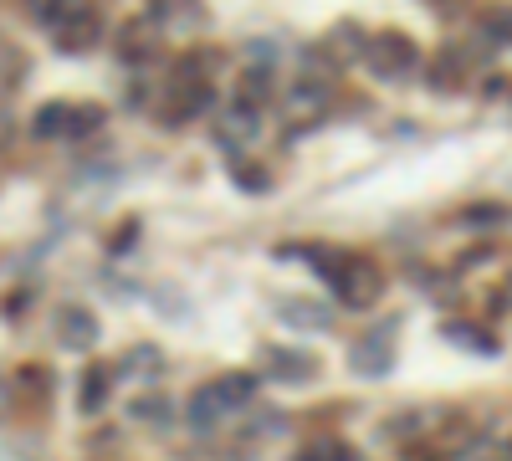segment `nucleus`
<instances>
[{
    "mask_svg": "<svg viewBox=\"0 0 512 461\" xmlns=\"http://www.w3.org/2000/svg\"><path fill=\"white\" fill-rule=\"evenodd\" d=\"M164 410H169L164 400H139V405H134V421H149V426H164Z\"/></svg>",
    "mask_w": 512,
    "mask_h": 461,
    "instance_id": "16",
    "label": "nucleus"
},
{
    "mask_svg": "<svg viewBox=\"0 0 512 461\" xmlns=\"http://www.w3.org/2000/svg\"><path fill=\"white\" fill-rule=\"evenodd\" d=\"M262 364H267L272 380H287V385L313 380V374H318V359H313V354H303V349H282V344H267V349H262Z\"/></svg>",
    "mask_w": 512,
    "mask_h": 461,
    "instance_id": "7",
    "label": "nucleus"
},
{
    "mask_svg": "<svg viewBox=\"0 0 512 461\" xmlns=\"http://www.w3.org/2000/svg\"><path fill=\"white\" fill-rule=\"evenodd\" d=\"M205 98H210V93H205V88H195V82H190V93L180 88V93H175V103H169V113H164V123H180V118H195V113L205 108Z\"/></svg>",
    "mask_w": 512,
    "mask_h": 461,
    "instance_id": "13",
    "label": "nucleus"
},
{
    "mask_svg": "<svg viewBox=\"0 0 512 461\" xmlns=\"http://www.w3.org/2000/svg\"><path fill=\"white\" fill-rule=\"evenodd\" d=\"M446 339L456 344V349H477V354H497V339H482V328H466V323H446Z\"/></svg>",
    "mask_w": 512,
    "mask_h": 461,
    "instance_id": "12",
    "label": "nucleus"
},
{
    "mask_svg": "<svg viewBox=\"0 0 512 461\" xmlns=\"http://www.w3.org/2000/svg\"><path fill=\"white\" fill-rule=\"evenodd\" d=\"M123 369H144L139 380H154V369H159V349H154V344H144V349H128Z\"/></svg>",
    "mask_w": 512,
    "mask_h": 461,
    "instance_id": "15",
    "label": "nucleus"
},
{
    "mask_svg": "<svg viewBox=\"0 0 512 461\" xmlns=\"http://www.w3.org/2000/svg\"><path fill=\"white\" fill-rule=\"evenodd\" d=\"M262 113L256 108H246V103H236V108H226V118H221V129H216V144L226 149V154H241V149H251L256 139H262Z\"/></svg>",
    "mask_w": 512,
    "mask_h": 461,
    "instance_id": "6",
    "label": "nucleus"
},
{
    "mask_svg": "<svg viewBox=\"0 0 512 461\" xmlns=\"http://www.w3.org/2000/svg\"><path fill=\"white\" fill-rule=\"evenodd\" d=\"M52 21V36H57V47L62 52H88V47H98V16L88 11V6H62V16H47Z\"/></svg>",
    "mask_w": 512,
    "mask_h": 461,
    "instance_id": "5",
    "label": "nucleus"
},
{
    "mask_svg": "<svg viewBox=\"0 0 512 461\" xmlns=\"http://www.w3.org/2000/svg\"><path fill=\"white\" fill-rule=\"evenodd\" d=\"M277 313H282L287 323H303V328H328V323H333V313H328L323 303H277Z\"/></svg>",
    "mask_w": 512,
    "mask_h": 461,
    "instance_id": "11",
    "label": "nucleus"
},
{
    "mask_svg": "<svg viewBox=\"0 0 512 461\" xmlns=\"http://www.w3.org/2000/svg\"><path fill=\"white\" fill-rule=\"evenodd\" d=\"M395 364V323H379L369 328L359 344H349V369L364 374V380H379V374H390Z\"/></svg>",
    "mask_w": 512,
    "mask_h": 461,
    "instance_id": "3",
    "label": "nucleus"
},
{
    "mask_svg": "<svg viewBox=\"0 0 512 461\" xmlns=\"http://www.w3.org/2000/svg\"><path fill=\"white\" fill-rule=\"evenodd\" d=\"M364 62L374 67V77H405L415 67V41L405 31H384L364 47Z\"/></svg>",
    "mask_w": 512,
    "mask_h": 461,
    "instance_id": "4",
    "label": "nucleus"
},
{
    "mask_svg": "<svg viewBox=\"0 0 512 461\" xmlns=\"http://www.w3.org/2000/svg\"><path fill=\"white\" fill-rule=\"evenodd\" d=\"M297 461H354V451H349L344 441H313Z\"/></svg>",
    "mask_w": 512,
    "mask_h": 461,
    "instance_id": "14",
    "label": "nucleus"
},
{
    "mask_svg": "<svg viewBox=\"0 0 512 461\" xmlns=\"http://www.w3.org/2000/svg\"><path fill=\"white\" fill-rule=\"evenodd\" d=\"M256 395V374H221V380L200 385L190 400H185V426L190 431H216L221 421H231V415Z\"/></svg>",
    "mask_w": 512,
    "mask_h": 461,
    "instance_id": "1",
    "label": "nucleus"
},
{
    "mask_svg": "<svg viewBox=\"0 0 512 461\" xmlns=\"http://www.w3.org/2000/svg\"><path fill=\"white\" fill-rule=\"evenodd\" d=\"M502 36H507V41H512V16H507V21H502Z\"/></svg>",
    "mask_w": 512,
    "mask_h": 461,
    "instance_id": "20",
    "label": "nucleus"
},
{
    "mask_svg": "<svg viewBox=\"0 0 512 461\" xmlns=\"http://www.w3.org/2000/svg\"><path fill=\"white\" fill-rule=\"evenodd\" d=\"M456 461H502L497 451H466V456H456Z\"/></svg>",
    "mask_w": 512,
    "mask_h": 461,
    "instance_id": "18",
    "label": "nucleus"
},
{
    "mask_svg": "<svg viewBox=\"0 0 512 461\" xmlns=\"http://www.w3.org/2000/svg\"><path fill=\"white\" fill-rule=\"evenodd\" d=\"M6 405H11V390H6V385H0V415H6Z\"/></svg>",
    "mask_w": 512,
    "mask_h": 461,
    "instance_id": "19",
    "label": "nucleus"
},
{
    "mask_svg": "<svg viewBox=\"0 0 512 461\" xmlns=\"http://www.w3.org/2000/svg\"><path fill=\"white\" fill-rule=\"evenodd\" d=\"M57 339H62L67 349H93L98 318H93L88 308H62V313H57Z\"/></svg>",
    "mask_w": 512,
    "mask_h": 461,
    "instance_id": "8",
    "label": "nucleus"
},
{
    "mask_svg": "<svg viewBox=\"0 0 512 461\" xmlns=\"http://www.w3.org/2000/svg\"><path fill=\"white\" fill-rule=\"evenodd\" d=\"M108 395H113V369H88L82 374V395H77V405H82V415H98L103 405H108Z\"/></svg>",
    "mask_w": 512,
    "mask_h": 461,
    "instance_id": "9",
    "label": "nucleus"
},
{
    "mask_svg": "<svg viewBox=\"0 0 512 461\" xmlns=\"http://www.w3.org/2000/svg\"><path fill=\"white\" fill-rule=\"evenodd\" d=\"M31 134H36V139L72 134V103H47V108H36V118H31Z\"/></svg>",
    "mask_w": 512,
    "mask_h": 461,
    "instance_id": "10",
    "label": "nucleus"
},
{
    "mask_svg": "<svg viewBox=\"0 0 512 461\" xmlns=\"http://www.w3.org/2000/svg\"><path fill=\"white\" fill-rule=\"evenodd\" d=\"M328 287H333L349 308H369V303L379 298V272H374L364 257L338 251V262H333V272H328Z\"/></svg>",
    "mask_w": 512,
    "mask_h": 461,
    "instance_id": "2",
    "label": "nucleus"
},
{
    "mask_svg": "<svg viewBox=\"0 0 512 461\" xmlns=\"http://www.w3.org/2000/svg\"><path fill=\"white\" fill-rule=\"evenodd\" d=\"M466 221H477V226H492V221H507V211H502V205H477V211L466 216Z\"/></svg>",
    "mask_w": 512,
    "mask_h": 461,
    "instance_id": "17",
    "label": "nucleus"
}]
</instances>
